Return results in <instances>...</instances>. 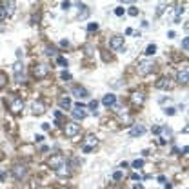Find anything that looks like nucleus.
I'll list each match as a JSON object with an SVG mask.
<instances>
[{"instance_id": "393cba45", "label": "nucleus", "mask_w": 189, "mask_h": 189, "mask_svg": "<svg viewBox=\"0 0 189 189\" xmlns=\"http://www.w3.org/2000/svg\"><path fill=\"white\" fill-rule=\"evenodd\" d=\"M46 53H47L49 56H56V47H53V46H47V49H46Z\"/></svg>"}, {"instance_id": "aec40b11", "label": "nucleus", "mask_w": 189, "mask_h": 189, "mask_svg": "<svg viewBox=\"0 0 189 189\" xmlns=\"http://www.w3.org/2000/svg\"><path fill=\"white\" fill-rule=\"evenodd\" d=\"M58 106H60L62 109H69V107H71V100H69L67 96H60V98H58Z\"/></svg>"}, {"instance_id": "2eb2a0df", "label": "nucleus", "mask_w": 189, "mask_h": 189, "mask_svg": "<svg viewBox=\"0 0 189 189\" xmlns=\"http://www.w3.org/2000/svg\"><path fill=\"white\" fill-rule=\"evenodd\" d=\"M13 73H15V78H16V80H22V78H24V66H22L20 62H16V64L13 66Z\"/></svg>"}, {"instance_id": "49530a36", "label": "nucleus", "mask_w": 189, "mask_h": 189, "mask_svg": "<svg viewBox=\"0 0 189 189\" xmlns=\"http://www.w3.org/2000/svg\"><path fill=\"white\" fill-rule=\"evenodd\" d=\"M42 129L44 131H49V124H42Z\"/></svg>"}, {"instance_id": "e433bc0d", "label": "nucleus", "mask_w": 189, "mask_h": 189, "mask_svg": "<svg viewBox=\"0 0 189 189\" xmlns=\"http://www.w3.org/2000/svg\"><path fill=\"white\" fill-rule=\"evenodd\" d=\"M182 47H184L186 51H187V49H189V38H187V36H186V38L182 40Z\"/></svg>"}, {"instance_id": "a18cd8bd", "label": "nucleus", "mask_w": 189, "mask_h": 189, "mask_svg": "<svg viewBox=\"0 0 189 189\" xmlns=\"http://www.w3.org/2000/svg\"><path fill=\"white\" fill-rule=\"evenodd\" d=\"M82 151H84V153H91L93 149H91V147H86V146H84V147H82Z\"/></svg>"}, {"instance_id": "c756f323", "label": "nucleus", "mask_w": 189, "mask_h": 189, "mask_svg": "<svg viewBox=\"0 0 189 189\" xmlns=\"http://www.w3.org/2000/svg\"><path fill=\"white\" fill-rule=\"evenodd\" d=\"M96 29H98V24H96V22H91V24L87 25V31H89V33H93V31H96Z\"/></svg>"}, {"instance_id": "f03ea898", "label": "nucleus", "mask_w": 189, "mask_h": 189, "mask_svg": "<svg viewBox=\"0 0 189 189\" xmlns=\"http://www.w3.org/2000/svg\"><path fill=\"white\" fill-rule=\"evenodd\" d=\"M49 75V66L46 64H35L33 66V76L35 78H46Z\"/></svg>"}, {"instance_id": "2f4dec72", "label": "nucleus", "mask_w": 189, "mask_h": 189, "mask_svg": "<svg viewBox=\"0 0 189 189\" xmlns=\"http://www.w3.org/2000/svg\"><path fill=\"white\" fill-rule=\"evenodd\" d=\"M113 178H115V180H122V178H124V173H122V171H115V173H113Z\"/></svg>"}, {"instance_id": "6ab92c4d", "label": "nucleus", "mask_w": 189, "mask_h": 189, "mask_svg": "<svg viewBox=\"0 0 189 189\" xmlns=\"http://www.w3.org/2000/svg\"><path fill=\"white\" fill-rule=\"evenodd\" d=\"M187 76H189V71H187V67H184L182 71H178L177 80H178L180 84H187Z\"/></svg>"}, {"instance_id": "39448f33", "label": "nucleus", "mask_w": 189, "mask_h": 189, "mask_svg": "<svg viewBox=\"0 0 189 189\" xmlns=\"http://www.w3.org/2000/svg\"><path fill=\"white\" fill-rule=\"evenodd\" d=\"M153 69H155V64H153L151 60H142V62L138 64V75H142V76L149 75Z\"/></svg>"}, {"instance_id": "412c9836", "label": "nucleus", "mask_w": 189, "mask_h": 189, "mask_svg": "<svg viewBox=\"0 0 189 189\" xmlns=\"http://www.w3.org/2000/svg\"><path fill=\"white\" fill-rule=\"evenodd\" d=\"M96 144H98V138H96V137H93V135H89V137L86 138V144H84V146H86V147H91V149H93V147H95Z\"/></svg>"}, {"instance_id": "ea45409f", "label": "nucleus", "mask_w": 189, "mask_h": 189, "mask_svg": "<svg viewBox=\"0 0 189 189\" xmlns=\"http://www.w3.org/2000/svg\"><path fill=\"white\" fill-rule=\"evenodd\" d=\"M69 5H71V2H62V9H69Z\"/></svg>"}, {"instance_id": "9d476101", "label": "nucleus", "mask_w": 189, "mask_h": 189, "mask_svg": "<svg viewBox=\"0 0 189 189\" xmlns=\"http://www.w3.org/2000/svg\"><path fill=\"white\" fill-rule=\"evenodd\" d=\"M86 115H87V113H86V107H84L82 104H76L75 109H73V116H75L76 120H84Z\"/></svg>"}, {"instance_id": "a19ab883", "label": "nucleus", "mask_w": 189, "mask_h": 189, "mask_svg": "<svg viewBox=\"0 0 189 189\" xmlns=\"http://www.w3.org/2000/svg\"><path fill=\"white\" fill-rule=\"evenodd\" d=\"M67 46H69V40H62L60 42V47H67Z\"/></svg>"}, {"instance_id": "c9c22d12", "label": "nucleus", "mask_w": 189, "mask_h": 189, "mask_svg": "<svg viewBox=\"0 0 189 189\" xmlns=\"http://www.w3.org/2000/svg\"><path fill=\"white\" fill-rule=\"evenodd\" d=\"M127 13H129L131 16H137V15H138V9H137V7H129V11H127Z\"/></svg>"}, {"instance_id": "b1692460", "label": "nucleus", "mask_w": 189, "mask_h": 189, "mask_svg": "<svg viewBox=\"0 0 189 189\" xmlns=\"http://www.w3.org/2000/svg\"><path fill=\"white\" fill-rule=\"evenodd\" d=\"M155 53H157V46L155 44H149L146 47V55H155Z\"/></svg>"}, {"instance_id": "4c0bfd02", "label": "nucleus", "mask_w": 189, "mask_h": 189, "mask_svg": "<svg viewBox=\"0 0 189 189\" xmlns=\"http://www.w3.org/2000/svg\"><path fill=\"white\" fill-rule=\"evenodd\" d=\"M164 113L171 116V115H175V109H173V107H166V109H164Z\"/></svg>"}, {"instance_id": "f8f14e48", "label": "nucleus", "mask_w": 189, "mask_h": 189, "mask_svg": "<svg viewBox=\"0 0 189 189\" xmlns=\"http://www.w3.org/2000/svg\"><path fill=\"white\" fill-rule=\"evenodd\" d=\"M73 95H75L76 98H87V96H89V91H87L86 87H82V86H75V87H73Z\"/></svg>"}, {"instance_id": "f704fd0d", "label": "nucleus", "mask_w": 189, "mask_h": 189, "mask_svg": "<svg viewBox=\"0 0 189 189\" xmlns=\"http://www.w3.org/2000/svg\"><path fill=\"white\" fill-rule=\"evenodd\" d=\"M124 13H126V9H124V7H116V9H115V15H116V16H122Z\"/></svg>"}, {"instance_id": "4be33fe9", "label": "nucleus", "mask_w": 189, "mask_h": 189, "mask_svg": "<svg viewBox=\"0 0 189 189\" xmlns=\"http://www.w3.org/2000/svg\"><path fill=\"white\" fill-rule=\"evenodd\" d=\"M160 133L166 137V138H171V135H173V131H171V127H167V126H164V127H160Z\"/></svg>"}, {"instance_id": "6e6552de", "label": "nucleus", "mask_w": 189, "mask_h": 189, "mask_svg": "<svg viewBox=\"0 0 189 189\" xmlns=\"http://www.w3.org/2000/svg\"><path fill=\"white\" fill-rule=\"evenodd\" d=\"M109 46H111V49H115V51L124 49V36H120V35L113 36V38H111V42H109Z\"/></svg>"}, {"instance_id": "7c9ffc66", "label": "nucleus", "mask_w": 189, "mask_h": 189, "mask_svg": "<svg viewBox=\"0 0 189 189\" xmlns=\"http://www.w3.org/2000/svg\"><path fill=\"white\" fill-rule=\"evenodd\" d=\"M60 78H62V80H66V82H67V80H71V75H69V73H67V71H62V73H60Z\"/></svg>"}, {"instance_id": "f257e3e1", "label": "nucleus", "mask_w": 189, "mask_h": 189, "mask_svg": "<svg viewBox=\"0 0 189 189\" xmlns=\"http://www.w3.org/2000/svg\"><path fill=\"white\" fill-rule=\"evenodd\" d=\"M15 13V2H0V20L9 18Z\"/></svg>"}, {"instance_id": "37998d69", "label": "nucleus", "mask_w": 189, "mask_h": 189, "mask_svg": "<svg viewBox=\"0 0 189 189\" xmlns=\"http://www.w3.org/2000/svg\"><path fill=\"white\" fill-rule=\"evenodd\" d=\"M131 178H133V180H140V178H142V177H140V175H138V173H133V175H131Z\"/></svg>"}, {"instance_id": "5701e85b", "label": "nucleus", "mask_w": 189, "mask_h": 189, "mask_svg": "<svg viewBox=\"0 0 189 189\" xmlns=\"http://www.w3.org/2000/svg\"><path fill=\"white\" fill-rule=\"evenodd\" d=\"M7 86V75L4 71H0V89H4Z\"/></svg>"}, {"instance_id": "cd10ccee", "label": "nucleus", "mask_w": 189, "mask_h": 189, "mask_svg": "<svg viewBox=\"0 0 189 189\" xmlns=\"http://www.w3.org/2000/svg\"><path fill=\"white\" fill-rule=\"evenodd\" d=\"M120 118H122V122H127V124H131V122H133L131 115H127V113H122V115H120Z\"/></svg>"}, {"instance_id": "dca6fc26", "label": "nucleus", "mask_w": 189, "mask_h": 189, "mask_svg": "<svg viewBox=\"0 0 189 189\" xmlns=\"http://www.w3.org/2000/svg\"><path fill=\"white\" fill-rule=\"evenodd\" d=\"M102 104H104L106 107H111V106L116 104V96H115L113 93H109V95H106V96L102 98Z\"/></svg>"}, {"instance_id": "58836bf2", "label": "nucleus", "mask_w": 189, "mask_h": 189, "mask_svg": "<svg viewBox=\"0 0 189 189\" xmlns=\"http://www.w3.org/2000/svg\"><path fill=\"white\" fill-rule=\"evenodd\" d=\"M151 131H153V133H155V135H160V126H155V127H153V129H151Z\"/></svg>"}, {"instance_id": "a878e982", "label": "nucleus", "mask_w": 189, "mask_h": 189, "mask_svg": "<svg viewBox=\"0 0 189 189\" xmlns=\"http://www.w3.org/2000/svg\"><path fill=\"white\" fill-rule=\"evenodd\" d=\"M56 64L62 66V67H67V60H66L64 56H56Z\"/></svg>"}, {"instance_id": "7ed1b4c3", "label": "nucleus", "mask_w": 189, "mask_h": 189, "mask_svg": "<svg viewBox=\"0 0 189 189\" xmlns=\"http://www.w3.org/2000/svg\"><path fill=\"white\" fill-rule=\"evenodd\" d=\"M22 109H24V100L20 96H13V100L9 102V111L13 115H18V113H22Z\"/></svg>"}, {"instance_id": "1a4fd4ad", "label": "nucleus", "mask_w": 189, "mask_h": 189, "mask_svg": "<svg viewBox=\"0 0 189 189\" xmlns=\"http://www.w3.org/2000/svg\"><path fill=\"white\" fill-rule=\"evenodd\" d=\"M25 173H27V169H25V166H22V164H16V166L13 167V177H15L16 180H22V178L25 177Z\"/></svg>"}, {"instance_id": "9b49d317", "label": "nucleus", "mask_w": 189, "mask_h": 189, "mask_svg": "<svg viewBox=\"0 0 189 189\" xmlns=\"http://www.w3.org/2000/svg\"><path fill=\"white\" fill-rule=\"evenodd\" d=\"M144 100H146V95H144V93H140V91L131 93V102H133V106H142Z\"/></svg>"}, {"instance_id": "0eeeda50", "label": "nucleus", "mask_w": 189, "mask_h": 189, "mask_svg": "<svg viewBox=\"0 0 189 189\" xmlns=\"http://www.w3.org/2000/svg\"><path fill=\"white\" fill-rule=\"evenodd\" d=\"M64 162H66V158H64L62 155H53V157L47 160V166H49L51 169H58Z\"/></svg>"}, {"instance_id": "20e7f679", "label": "nucleus", "mask_w": 189, "mask_h": 189, "mask_svg": "<svg viewBox=\"0 0 189 189\" xmlns=\"http://www.w3.org/2000/svg\"><path fill=\"white\" fill-rule=\"evenodd\" d=\"M66 137L67 138H73V137H76L78 133H80V124H76V122H66Z\"/></svg>"}, {"instance_id": "09e8293b", "label": "nucleus", "mask_w": 189, "mask_h": 189, "mask_svg": "<svg viewBox=\"0 0 189 189\" xmlns=\"http://www.w3.org/2000/svg\"><path fill=\"white\" fill-rule=\"evenodd\" d=\"M133 189H144V186H142V184H137V186H135Z\"/></svg>"}, {"instance_id": "423d86ee", "label": "nucleus", "mask_w": 189, "mask_h": 189, "mask_svg": "<svg viewBox=\"0 0 189 189\" xmlns=\"http://www.w3.org/2000/svg\"><path fill=\"white\" fill-rule=\"evenodd\" d=\"M155 87L157 89H164V91H169V89H173L175 87V82L171 80V78H158L157 80V84H155Z\"/></svg>"}, {"instance_id": "c03bdc74", "label": "nucleus", "mask_w": 189, "mask_h": 189, "mask_svg": "<svg viewBox=\"0 0 189 189\" xmlns=\"http://www.w3.org/2000/svg\"><path fill=\"white\" fill-rule=\"evenodd\" d=\"M35 138H36V142H44V135H36Z\"/></svg>"}, {"instance_id": "4468645a", "label": "nucleus", "mask_w": 189, "mask_h": 189, "mask_svg": "<svg viewBox=\"0 0 189 189\" xmlns=\"http://www.w3.org/2000/svg\"><path fill=\"white\" fill-rule=\"evenodd\" d=\"M55 171H56V175H58L60 178H64V177H69V175H71V167H69V164H67V162H64V164H62L58 169H55Z\"/></svg>"}, {"instance_id": "bb28decb", "label": "nucleus", "mask_w": 189, "mask_h": 189, "mask_svg": "<svg viewBox=\"0 0 189 189\" xmlns=\"http://www.w3.org/2000/svg\"><path fill=\"white\" fill-rule=\"evenodd\" d=\"M96 107H98V100H91V102H89V109H91L95 115H96Z\"/></svg>"}, {"instance_id": "de8ad7c7", "label": "nucleus", "mask_w": 189, "mask_h": 189, "mask_svg": "<svg viewBox=\"0 0 189 189\" xmlns=\"http://www.w3.org/2000/svg\"><path fill=\"white\" fill-rule=\"evenodd\" d=\"M158 182L160 184H166V177H158Z\"/></svg>"}, {"instance_id": "473e14b6", "label": "nucleus", "mask_w": 189, "mask_h": 189, "mask_svg": "<svg viewBox=\"0 0 189 189\" xmlns=\"http://www.w3.org/2000/svg\"><path fill=\"white\" fill-rule=\"evenodd\" d=\"M166 7H167V5H166V4H160V5H158V7H157V15H162V13H164V11H166Z\"/></svg>"}, {"instance_id": "79ce46f5", "label": "nucleus", "mask_w": 189, "mask_h": 189, "mask_svg": "<svg viewBox=\"0 0 189 189\" xmlns=\"http://www.w3.org/2000/svg\"><path fill=\"white\" fill-rule=\"evenodd\" d=\"M55 118H56V120H62V113H60V111H55Z\"/></svg>"}, {"instance_id": "c85d7f7f", "label": "nucleus", "mask_w": 189, "mask_h": 189, "mask_svg": "<svg viewBox=\"0 0 189 189\" xmlns=\"http://www.w3.org/2000/svg\"><path fill=\"white\" fill-rule=\"evenodd\" d=\"M131 166H133V167H135V169H140V167H142V166H144V160H142V158H137V160H135V162H133V164H131Z\"/></svg>"}, {"instance_id": "f3484780", "label": "nucleus", "mask_w": 189, "mask_h": 189, "mask_svg": "<svg viewBox=\"0 0 189 189\" xmlns=\"http://www.w3.org/2000/svg\"><path fill=\"white\" fill-rule=\"evenodd\" d=\"M78 7H80V9H78V18H80V20H86V18L89 16V7H87L86 4H78Z\"/></svg>"}, {"instance_id": "ddd939ff", "label": "nucleus", "mask_w": 189, "mask_h": 189, "mask_svg": "<svg viewBox=\"0 0 189 189\" xmlns=\"http://www.w3.org/2000/svg\"><path fill=\"white\" fill-rule=\"evenodd\" d=\"M44 113H46V104H44L42 100H36V102L33 104V115L40 116V115H44Z\"/></svg>"}, {"instance_id": "72a5a7b5", "label": "nucleus", "mask_w": 189, "mask_h": 189, "mask_svg": "<svg viewBox=\"0 0 189 189\" xmlns=\"http://www.w3.org/2000/svg\"><path fill=\"white\" fill-rule=\"evenodd\" d=\"M182 13H186V7H184V5H178V7H177V18H180Z\"/></svg>"}, {"instance_id": "a211bd4d", "label": "nucleus", "mask_w": 189, "mask_h": 189, "mask_svg": "<svg viewBox=\"0 0 189 189\" xmlns=\"http://www.w3.org/2000/svg\"><path fill=\"white\" fill-rule=\"evenodd\" d=\"M144 133H146V127L142 124H137V126L131 127V137H142Z\"/></svg>"}]
</instances>
